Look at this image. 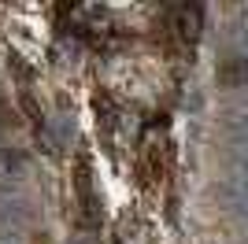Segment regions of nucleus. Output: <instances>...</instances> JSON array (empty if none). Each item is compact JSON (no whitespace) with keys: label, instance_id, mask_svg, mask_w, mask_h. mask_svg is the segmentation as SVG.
I'll return each instance as SVG.
<instances>
[{"label":"nucleus","instance_id":"nucleus-1","mask_svg":"<svg viewBox=\"0 0 248 244\" xmlns=\"http://www.w3.org/2000/svg\"><path fill=\"white\" fill-rule=\"evenodd\" d=\"M178 15V33H182V41H197L200 33V4H182V8H174Z\"/></svg>","mask_w":248,"mask_h":244},{"label":"nucleus","instance_id":"nucleus-2","mask_svg":"<svg viewBox=\"0 0 248 244\" xmlns=\"http://www.w3.org/2000/svg\"><path fill=\"white\" fill-rule=\"evenodd\" d=\"M218 78L226 81V85H237V81H245V78H248V60H230V63H222Z\"/></svg>","mask_w":248,"mask_h":244}]
</instances>
